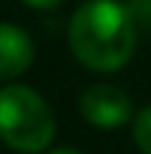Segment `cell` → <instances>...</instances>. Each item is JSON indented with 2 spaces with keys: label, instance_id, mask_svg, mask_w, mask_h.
Returning <instances> with one entry per match:
<instances>
[{
  "label": "cell",
  "instance_id": "cell-8",
  "mask_svg": "<svg viewBox=\"0 0 151 154\" xmlns=\"http://www.w3.org/2000/svg\"><path fill=\"white\" fill-rule=\"evenodd\" d=\"M46 154H80L77 149H68V146H57V149H49Z\"/></svg>",
  "mask_w": 151,
  "mask_h": 154
},
{
  "label": "cell",
  "instance_id": "cell-6",
  "mask_svg": "<svg viewBox=\"0 0 151 154\" xmlns=\"http://www.w3.org/2000/svg\"><path fill=\"white\" fill-rule=\"evenodd\" d=\"M125 6H128L131 17H134L137 29H146V32H151V0H125Z\"/></svg>",
  "mask_w": 151,
  "mask_h": 154
},
{
  "label": "cell",
  "instance_id": "cell-1",
  "mask_svg": "<svg viewBox=\"0 0 151 154\" xmlns=\"http://www.w3.org/2000/svg\"><path fill=\"white\" fill-rule=\"evenodd\" d=\"M66 37L80 66L97 74H114L131 63L140 29L120 0H83L68 17Z\"/></svg>",
  "mask_w": 151,
  "mask_h": 154
},
{
  "label": "cell",
  "instance_id": "cell-5",
  "mask_svg": "<svg viewBox=\"0 0 151 154\" xmlns=\"http://www.w3.org/2000/svg\"><path fill=\"white\" fill-rule=\"evenodd\" d=\"M131 137L140 154H151V106L140 109L131 120Z\"/></svg>",
  "mask_w": 151,
  "mask_h": 154
},
{
  "label": "cell",
  "instance_id": "cell-4",
  "mask_svg": "<svg viewBox=\"0 0 151 154\" xmlns=\"http://www.w3.org/2000/svg\"><path fill=\"white\" fill-rule=\"evenodd\" d=\"M34 40L17 23H0V83L26 74L34 63Z\"/></svg>",
  "mask_w": 151,
  "mask_h": 154
},
{
  "label": "cell",
  "instance_id": "cell-2",
  "mask_svg": "<svg viewBox=\"0 0 151 154\" xmlns=\"http://www.w3.org/2000/svg\"><path fill=\"white\" fill-rule=\"evenodd\" d=\"M57 120L40 91L23 83L0 88V143L17 154H46L54 143Z\"/></svg>",
  "mask_w": 151,
  "mask_h": 154
},
{
  "label": "cell",
  "instance_id": "cell-7",
  "mask_svg": "<svg viewBox=\"0 0 151 154\" xmlns=\"http://www.w3.org/2000/svg\"><path fill=\"white\" fill-rule=\"evenodd\" d=\"M23 3L37 9V11H51V9H57V6H63L66 0H23Z\"/></svg>",
  "mask_w": 151,
  "mask_h": 154
},
{
  "label": "cell",
  "instance_id": "cell-3",
  "mask_svg": "<svg viewBox=\"0 0 151 154\" xmlns=\"http://www.w3.org/2000/svg\"><path fill=\"white\" fill-rule=\"evenodd\" d=\"M80 117L97 131H117L131 126L134 120V103L131 97L114 83H91L77 100Z\"/></svg>",
  "mask_w": 151,
  "mask_h": 154
}]
</instances>
